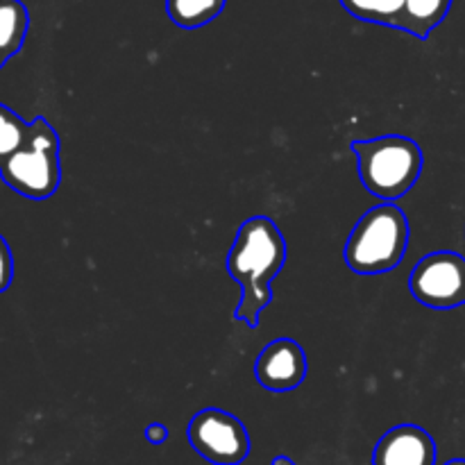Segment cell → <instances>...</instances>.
<instances>
[{"label":"cell","mask_w":465,"mask_h":465,"mask_svg":"<svg viewBox=\"0 0 465 465\" xmlns=\"http://www.w3.org/2000/svg\"><path fill=\"white\" fill-rule=\"evenodd\" d=\"M286 263V241L280 227L266 216H252L239 227L230 254L227 272L241 286V302L234 318L250 330L259 327L263 309L272 302V280Z\"/></svg>","instance_id":"cell-1"},{"label":"cell","mask_w":465,"mask_h":465,"mask_svg":"<svg viewBox=\"0 0 465 465\" xmlns=\"http://www.w3.org/2000/svg\"><path fill=\"white\" fill-rule=\"evenodd\" d=\"M352 153L361 184L384 203L404 198L418 182L425 163L420 145L402 134L352 141Z\"/></svg>","instance_id":"cell-2"},{"label":"cell","mask_w":465,"mask_h":465,"mask_svg":"<svg viewBox=\"0 0 465 465\" xmlns=\"http://www.w3.org/2000/svg\"><path fill=\"white\" fill-rule=\"evenodd\" d=\"M407 245V213L393 203L377 204L368 209L350 232L345 263L357 275H384L402 263Z\"/></svg>","instance_id":"cell-3"},{"label":"cell","mask_w":465,"mask_h":465,"mask_svg":"<svg viewBox=\"0 0 465 465\" xmlns=\"http://www.w3.org/2000/svg\"><path fill=\"white\" fill-rule=\"evenodd\" d=\"M5 184L30 200H48L62 182L59 163V136L44 116L30 123L21 148L0 166Z\"/></svg>","instance_id":"cell-4"},{"label":"cell","mask_w":465,"mask_h":465,"mask_svg":"<svg viewBox=\"0 0 465 465\" xmlns=\"http://www.w3.org/2000/svg\"><path fill=\"white\" fill-rule=\"evenodd\" d=\"M189 443L204 461L241 465L250 454V436L243 422L223 409H203L189 422Z\"/></svg>","instance_id":"cell-5"},{"label":"cell","mask_w":465,"mask_h":465,"mask_svg":"<svg viewBox=\"0 0 465 465\" xmlns=\"http://www.w3.org/2000/svg\"><path fill=\"white\" fill-rule=\"evenodd\" d=\"M409 291L430 309H457L465 304V259L440 250L422 257L409 277Z\"/></svg>","instance_id":"cell-6"},{"label":"cell","mask_w":465,"mask_h":465,"mask_svg":"<svg viewBox=\"0 0 465 465\" xmlns=\"http://www.w3.org/2000/svg\"><path fill=\"white\" fill-rule=\"evenodd\" d=\"M307 354L293 339H277L262 350L254 363L257 381L266 391L286 393L307 380Z\"/></svg>","instance_id":"cell-7"},{"label":"cell","mask_w":465,"mask_h":465,"mask_svg":"<svg viewBox=\"0 0 465 465\" xmlns=\"http://www.w3.org/2000/svg\"><path fill=\"white\" fill-rule=\"evenodd\" d=\"M372 465H436V443L422 427L398 425L375 445Z\"/></svg>","instance_id":"cell-8"},{"label":"cell","mask_w":465,"mask_h":465,"mask_svg":"<svg viewBox=\"0 0 465 465\" xmlns=\"http://www.w3.org/2000/svg\"><path fill=\"white\" fill-rule=\"evenodd\" d=\"M452 0H404L398 30L409 32L416 39H427L448 16Z\"/></svg>","instance_id":"cell-9"},{"label":"cell","mask_w":465,"mask_h":465,"mask_svg":"<svg viewBox=\"0 0 465 465\" xmlns=\"http://www.w3.org/2000/svg\"><path fill=\"white\" fill-rule=\"evenodd\" d=\"M30 14L21 0H0V53L14 57L25 41Z\"/></svg>","instance_id":"cell-10"},{"label":"cell","mask_w":465,"mask_h":465,"mask_svg":"<svg viewBox=\"0 0 465 465\" xmlns=\"http://www.w3.org/2000/svg\"><path fill=\"white\" fill-rule=\"evenodd\" d=\"M225 0H166V12L175 25L195 30L221 16Z\"/></svg>","instance_id":"cell-11"},{"label":"cell","mask_w":465,"mask_h":465,"mask_svg":"<svg viewBox=\"0 0 465 465\" xmlns=\"http://www.w3.org/2000/svg\"><path fill=\"white\" fill-rule=\"evenodd\" d=\"M341 5L359 21L389 27L398 25L404 9V0H341Z\"/></svg>","instance_id":"cell-12"},{"label":"cell","mask_w":465,"mask_h":465,"mask_svg":"<svg viewBox=\"0 0 465 465\" xmlns=\"http://www.w3.org/2000/svg\"><path fill=\"white\" fill-rule=\"evenodd\" d=\"M30 123L23 121L16 112L0 104V166L16 153L25 141Z\"/></svg>","instance_id":"cell-13"},{"label":"cell","mask_w":465,"mask_h":465,"mask_svg":"<svg viewBox=\"0 0 465 465\" xmlns=\"http://www.w3.org/2000/svg\"><path fill=\"white\" fill-rule=\"evenodd\" d=\"M14 280V257H12V248L5 241V236L0 234V293L12 286Z\"/></svg>","instance_id":"cell-14"},{"label":"cell","mask_w":465,"mask_h":465,"mask_svg":"<svg viewBox=\"0 0 465 465\" xmlns=\"http://www.w3.org/2000/svg\"><path fill=\"white\" fill-rule=\"evenodd\" d=\"M145 439L153 445H162L168 440V427L162 422H153V425L145 427Z\"/></svg>","instance_id":"cell-15"},{"label":"cell","mask_w":465,"mask_h":465,"mask_svg":"<svg viewBox=\"0 0 465 465\" xmlns=\"http://www.w3.org/2000/svg\"><path fill=\"white\" fill-rule=\"evenodd\" d=\"M272 465H298V463H295L293 459H289V457H284V454H280V457L272 459Z\"/></svg>","instance_id":"cell-16"},{"label":"cell","mask_w":465,"mask_h":465,"mask_svg":"<svg viewBox=\"0 0 465 465\" xmlns=\"http://www.w3.org/2000/svg\"><path fill=\"white\" fill-rule=\"evenodd\" d=\"M445 465H465V459H452V461H448Z\"/></svg>","instance_id":"cell-17"},{"label":"cell","mask_w":465,"mask_h":465,"mask_svg":"<svg viewBox=\"0 0 465 465\" xmlns=\"http://www.w3.org/2000/svg\"><path fill=\"white\" fill-rule=\"evenodd\" d=\"M5 62H7V57H5V54H3V53H0V68H3V66H5Z\"/></svg>","instance_id":"cell-18"}]
</instances>
